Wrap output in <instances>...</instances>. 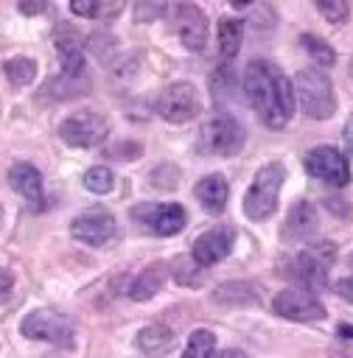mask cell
<instances>
[{"label": "cell", "instance_id": "cell-1", "mask_svg": "<svg viewBox=\"0 0 353 358\" xmlns=\"http://www.w3.org/2000/svg\"><path fill=\"white\" fill-rule=\"evenodd\" d=\"M280 70L272 64V62H263V59H252L244 70V78H241V90L249 101V106L258 112V117L269 126V129H283L289 123V117L283 115L280 109V98H277V90H280Z\"/></svg>", "mask_w": 353, "mask_h": 358}, {"label": "cell", "instance_id": "cell-2", "mask_svg": "<svg viewBox=\"0 0 353 358\" xmlns=\"http://www.w3.org/2000/svg\"><path fill=\"white\" fill-rule=\"evenodd\" d=\"M286 182V165L283 162H266L252 185L247 187L244 193V201H241V210L249 221H266L272 218V213L277 210V196H280V187Z\"/></svg>", "mask_w": 353, "mask_h": 358}, {"label": "cell", "instance_id": "cell-3", "mask_svg": "<svg viewBox=\"0 0 353 358\" xmlns=\"http://www.w3.org/2000/svg\"><path fill=\"white\" fill-rule=\"evenodd\" d=\"M294 98L300 109L314 120H328L336 112V95L331 78L319 67H305L294 76Z\"/></svg>", "mask_w": 353, "mask_h": 358}, {"label": "cell", "instance_id": "cell-4", "mask_svg": "<svg viewBox=\"0 0 353 358\" xmlns=\"http://www.w3.org/2000/svg\"><path fill=\"white\" fill-rule=\"evenodd\" d=\"M336 243L333 241H317L308 243L294 260H291V277L305 285V291H322L328 288V268L336 260Z\"/></svg>", "mask_w": 353, "mask_h": 358}, {"label": "cell", "instance_id": "cell-5", "mask_svg": "<svg viewBox=\"0 0 353 358\" xmlns=\"http://www.w3.org/2000/svg\"><path fill=\"white\" fill-rule=\"evenodd\" d=\"M244 148V126L233 115H213L199 134V151L207 157H235Z\"/></svg>", "mask_w": 353, "mask_h": 358}, {"label": "cell", "instance_id": "cell-6", "mask_svg": "<svg viewBox=\"0 0 353 358\" xmlns=\"http://www.w3.org/2000/svg\"><path fill=\"white\" fill-rule=\"evenodd\" d=\"M20 333L31 341H48V344H56V347H73L76 344V333H73V324L67 316L56 313V310H31L22 322H20Z\"/></svg>", "mask_w": 353, "mask_h": 358}, {"label": "cell", "instance_id": "cell-7", "mask_svg": "<svg viewBox=\"0 0 353 358\" xmlns=\"http://www.w3.org/2000/svg\"><path fill=\"white\" fill-rule=\"evenodd\" d=\"M154 109L165 123H188L199 115L202 101L191 81H174L157 95Z\"/></svg>", "mask_w": 353, "mask_h": 358}, {"label": "cell", "instance_id": "cell-8", "mask_svg": "<svg viewBox=\"0 0 353 358\" xmlns=\"http://www.w3.org/2000/svg\"><path fill=\"white\" fill-rule=\"evenodd\" d=\"M109 134V123L98 112H73L59 123V137L73 148H92L101 145Z\"/></svg>", "mask_w": 353, "mask_h": 358}, {"label": "cell", "instance_id": "cell-9", "mask_svg": "<svg viewBox=\"0 0 353 358\" xmlns=\"http://www.w3.org/2000/svg\"><path fill=\"white\" fill-rule=\"evenodd\" d=\"M303 168L314 176L322 179L333 187H345L350 182V165L347 157L342 151H336L333 145H317L303 157Z\"/></svg>", "mask_w": 353, "mask_h": 358}, {"label": "cell", "instance_id": "cell-10", "mask_svg": "<svg viewBox=\"0 0 353 358\" xmlns=\"http://www.w3.org/2000/svg\"><path fill=\"white\" fill-rule=\"evenodd\" d=\"M272 313L289 322H322L325 305L305 288H283L272 299Z\"/></svg>", "mask_w": 353, "mask_h": 358}, {"label": "cell", "instance_id": "cell-11", "mask_svg": "<svg viewBox=\"0 0 353 358\" xmlns=\"http://www.w3.org/2000/svg\"><path fill=\"white\" fill-rule=\"evenodd\" d=\"M70 235L87 246H106L115 235H118V224H115V215L104 207H92V210H84L73 218L70 224Z\"/></svg>", "mask_w": 353, "mask_h": 358}, {"label": "cell", "instance_id": "cell-12", "mask_svg": "<svg viewBox=\"0 0 353 358\" xmlns=\"http://www.w3.org/2000/svg\"><path fill=\"white\" fill-rule=\"evenodd\" d=\"M174 28L179 42L191 53H202L207 45V14L196 3H176L174 6Z\"/></svg>", "mask_w": 353, "mask_h": 358}, {"label": "cell", "instance_id": "cell-13", "mask_svg": "<svg viewBox=\"0 0 353 358\" xmlns=\"http://www.w3.org/2000/svg\"><path fill=\"white\" fill-rule=\"evenodd\" d=\"M132 215L140 224H146L148 232L162 235V238L182 232L188 224V213L182 204H140L132 210Z\"/></svg>", "mask_w": 353, "mask_h": 358}, {"label": "cell", "instance_id": "cell-14", "mask_svg": "<svg viewBox=\"0 0 353 358\" xmlns=\"http://www.w3.org/2000/svg\"><path fill=\"white\" fill-rule=\"evenodd\" d=\"M233 243H235V229L233 227H213L207 232H202L193 246H191V257L202 266V268H210L216 263H221L230 252H233Z\"/></svg>", "mask_w": 353, "mask_h": 358}, {"label": "cell", "instance_id": "cell-15", "mask_svg": "<svg viewBox=\"0 0 353 358\" xmlns=\"http://www.w3.org/2000/svg\"><path fill=\"white\" fill-rule=\"evenodd\" d=\"M317 229H319L317 204L308 199H297L286 213V221L280 227V241L283 243H300V241H308Z\"/></svg>", "mask_w": 353, "mask_h": 358}, {"label": "cell", "instance_id": "cell-16", "mask_svg": "<svg viewBox=\"0 0 353 358\" xmlns=\"http://www.w3.org/2000/svg\"><path fill=\"white\" fill-rule=\"evenodd\" d=\"M8 182L11 187L31 204V210H39L45 201V190H42V173L31 165V162H14L8 171Z\"/></svg>", "mask_w": 353, "mask_h": 358}, {"label": "cell", "instance_id": "cell-17", "mask_svg": "<svg viewBox=\"0 0 353 358\" xmlns=\"http://www.w3.org/2000/svg\"><path fill=\"white\" fill-rule=\"evenodd\" d=\"M165 277H168V263L154 260V263L143 266L140 274H137V277L129 282V288H126L129 299H134V302H148L151 296H157V294L162 291Z\"/></svg>", "mask_w": 353, "mask_h": 358}, {"label": "cell", "instance_id": "cell-18", "mask_svg": "<svg viewBox=\"0 0 353 358\" xmlns=\"http://www.w3.org/2000/svg\"><path fill=\"white\" fill-rule=\"evenodd\" d=\"M193 196L199 199V204L207 215H221L227 207V199H230V185L221 173H207L193 187Z\"/></svg>", "mask_w": 353, "mask_h": 358}, {"label": "cell", "instance_id": "cell-19", "mask_svg": "<svg viewBox=\"0 0 353 358\" xmlns=\"http://www.w3.org/2000/svg\"><path fill=\"white\" fill-rule=\"evenodd\" d=\"M210 296L216 305H224V308H249L261 302V288L247 280H230V282H221Z\"/></svg>", "mask_w": 353, "mask_h": 358}, {"label": "cell", "instance_id": "cell-20", "mask_svg": "<svg viewBox=\"0 0 353 358\" xmlns=\"http://www.w3.org/2000/svg\"><path fill=\"white\" fill-rule=\"evenodd\" d=\"M174 347V330L165 324H146L137 333V350L148 358H162Z\"/></svg>", "mask_w": 353, "mask_h": 358}, {"label": "cell", "instance_id": "cell-21", "mask_svg": "<svg viewBox=\"0 0 353 358\" xmlns=\"http://www.w3.org/2000/svg\"><path fill=\"white\" fill-rule=\"evenodd\" d=\"M241 39H244V20L221 17L219 20V56L233 59L241 50Z\"/></svg>", "mask_w": 353, "mask_h": 358}, {"label": "cell", "instance_id": "cell-22", "mask_svg": "<svg viewBox=\"0 0 353 358\" xmlns=\"http://www.w3.org/2000/svg\"><path fill=\"white\" fill-rule=\"evenodd\" d=\"M50 95L56 101H70V98H78L84 92H90V76H67V73H59L56 78H50L48 84Z\"/></svg>", "mask_w": 353, "mask_h": 358}, {"label": "cell", "instance_id": "cell-23", "mask_svg": "<svg viewBox=\"0 0 353 358\" xmlns=\"http://www.w3.org/2000/svg\"><path fill=\"white\" fill-rule=\"evenodd\" d=\"M210 95H213L216 109H221V115H224L227 103L235 98V76H233L230 64H221V67L210 76Z\"/></svg>", "mask_w": 353, "mask_h": 358}, {"label": "cell", "instance_id": "cell-24", "mask_svg": "<svg viewBox=\"0 0 353 358\" xmlns=\"http://www.w3.org/2000/svg\"><path fill=\"white\" fill-rule=\"evenodd\" d=\"M168 274L174 277L176 285H185V288H199L205 282V268L191 255H179L176 260H171Z\"/></svg>", "mask_w": 353, "mask_h": 358}, {"label": "cell", "instance_id": "cell-25", "mask_svg": "<svg viewBox=\"0 0 353 358\" xmlns=\"http://www.w3.org/2000/svg\"><path fill=\"white\" fill-rule=\"evenodd\" d=\"M53 45H56V53L59 56H67V53H84V36L70 25V22H59L53 28Z\"/></svg>", "mask_w": 353, "mask_h": 358}, {"label": "cell", "instance_id": "cell-26", "mask_svg": "<svg viewBox=\"0 0 353 358\" xmlns=\"http://www.w3.org/2000/svg\"><path fill=\"white\" fill-rule=\"evenodd\" d=\"M300 45H303V50L311 56V62H314L317 67H333V62H336V50H333L322 36L303 34V36H300Z\"/></svg>", "mask_w": 353, "mask_h": 358}, {"label": "cell", "instance_id": "cell-27", "mask_svg": "<svg viewBox=\"0 0 353 358\" xmlns=\"http://www.w3.org/2000/svg\"><path fill=\"white\" fill-rule=\"evenodd\" d=\"M6 70V78L14 84V87H28L34 78H36V62L28 59V56H14L3 64Z\"/></svg>", "mask_w": 353, "mask_h": 358}, {"label": "cell", "instance_id": "cell-28", "mask_svg": "<svg viewBox=\"0 0 353 358\" xmlns=\"http://www.w3.org/2000/svg\"><path fill=\"white\" fill-rule=\"evenodd\" d=\"M216 350V336L210 330H193L188 336V344L182 350V358H210V352Z\"/></svg>", "mask_w": 353, "mask_h": 358}, {"label": "cell", "instance_id": "cell-29", "mask_svg": "<svg viewBox=\"0 0 353 358\" xmlns=\"http://www.w3.org/2000/svg\"><path fill=\"white\" fill-rule=\"evenodd\" d=\"M84 187L90 190V193H98V196H104V193H109L112 187H115V173L106 168V165H95V168H90L87 173H84Z\"/></svg>", "mask_w": 353, "mask_h": 358}, {"label": "cell", "instance_id": "cell-30", "mask_svg": "<svg viewBox=\"0 0 353 358\" xmlns=\"http://www.w3.org/2000/svg\"><path fill=\"white\" fill-rule=\"evenodd\" d=\"M317 11L331 22V25H342L350 14V6L345 0H317Z\"/></svg>", "mask_w": 353, "mask_h": 358}, {"label": "cell", "instance_id": "cell-31", "mask_svg": "<svg viewBox=\"0 0 353 358\" xmlns=\"http://www.w3.org/2000/svg\"><path fill=\"white\" fill-rule=\"evenodd\" d=\"M106 157L112 159H120V162H129V159H140L143 157V145L140 143H132V140H123V143H115L106 148Z\"/></svg>", "mask_w": 353, "mask_h": 358}, {"label": "cell", "instance_id": "cell-32", "mask_svg": "<svg viewBox=\"0 0 353 358\" xmlns=\"http://www.w3.org/2000/svg\"><path fill=\"white\" fill-rule=\"evenodd\" d=\"M132 11H134L137 22H154V20H157V17H162L168 8H165L162 3H134V6H132Z\"/></svg>", "mask_w": 353, "mask_h": 358}, {"label": "cell", "instance_id": "cell-33", "mask_svg": "<svg viewBox=\"0 0 353 358\" xmlns=\"http://www.w3.org/2000/svg\"><path fill=\"white\" fill-rule=\"evenodd\" d=\"M101 6L98 0H73L70 3V11L78 14V17H87V20H98L101 17Z\"/></svg>", "mask_w": 353, "mask_h": 358}, {"label": "cell", "instance_id": "cell-34", "mask_svg": "<svg viewBox=\"0 0 353 358\" xmlns=\"http://www.w3.org/2000/svg\"><path fill=\"white\" fill-rule=\"evenodd\" d=\"M333 291H336V296H342L345 302H353V274L336 280V282H333Z\"/></svg>", "mask_w": 353, "mask_h": 358}, {"label": "cell", "instance_id": "cell-35", "mask_svg": "<svg viewBox=\"0 0 353 358\" xmlns=\"http://www.w3.org/2000/svg\"><path fill=\"white\" fill-rule=\"evenodd\" d=\"M11 288H14V274H11L8 268H0V302L8 299Z\"/></svg>", "mask_w": 353, "mask_h": 358}, {"label": "cell", "instance_id": "cell-36", "mask_svg": "<svg viewBox=\"0 0 353 358\" xmlns=\"http://www.w3.org/2000/svg\"><path fill=\"white\" fill-rule=\"evenodd\" d=\"M342 145H345V154H353V115L347 117V123L342 129Z\"/></svg>", "mask_w": 353, "mask_h": 358}, {"label": "cell", "instance_id": "cell-37", "mask_svg": "<svg viewBox=\"0 0 353 358\" xmlns=\"http://www.w3.org/2000/svg\"><path fill=\"white\" fill-rule=\"evenodd\" d=\"M17 8L22 14H42V11H48V3H20Z\"/></svg>", "mask_w": 353, "mask_h": 358}, {"label": "cell", "instance_id": "cell-38", "mask_svg": "<svg viewBox=\"0 0 353 358\" xmlns=\"http://www.w3.org/2000/svg\"><path fill=\"white\" fill-rule=\"evenodd\" d=\"M210 358H247L241 350H213Z\"/></svg>", "mask_w": 353, "mask_h": 358}, {"label": "cell", "instance_id": "cell-39", "mask_svg": "<svg viewBox=\"0 0 353 358\" xmlns=\"http://www.w3.org/2000/svg\"><path fill=\"white\" fill-rule=\"evenodd\" d=\"M339 336L347 338V341H353V324H339Z\"/></svg>", "mask_w": 353, "mask_h": 358}, {"label": "cell", "instance_id": "cell-40", "mask_svg": "<svg viewBox=\"0 0 353 358\" xmlns=\"http://www.w3.org/2000/svg\"><path fill=\"white\" fill-rule=\"evenodd\" d=\"M347 73H350V78H353V59H350V67H347Z\"/></svg>", "mask_w": 353, "mask_h": 358}, {"label": "cell", "instance_id": "cell-41", "mask_svg": "<svg viewBox=\"0 0 353 358\" xmlns=\"http://www.w3.org/2000/svg\"><path fill=\"white\" fill-rule=\"evenodd\" d=\"M45 358H56V355H45Z\"/></svg>", "mask_w": 353, "mask_h": 358}, {"label": "cell", "instance_id": "cell-42", "mask_svg": "<svg viewBox=\"0 0 353 358\" xmlns=\"http://www.w3.org/2000/svg\"><path fill=\"white\" fill-rule=\"evenodd\" d=\"M0 215H3V210H0Z\"/></svg>", "mask_w": 353, "mask_h": 358}]
</instances>
